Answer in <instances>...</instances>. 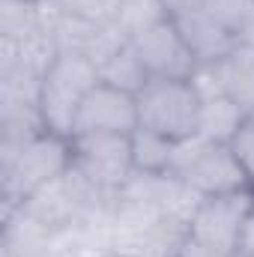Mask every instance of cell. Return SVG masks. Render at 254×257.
Wrapping results in <instances>:
<instances>
[{
    "instance_id": "ffe728a7",
    "label": "cell",
    "mask_w": 254,
    "mask_h": 257,
    "mask_svg": "<svg viewBox=\"0 0 254 257\" xmlns=\"http://www.w3.org/2000/svg\"><path fill=\"white\" fill-rule=\"evenodd\" d=\"M230 147H233L236 159L242 162V168L248 171V177H251V183H254V117L245 120V126L236 132V138L230 141Z\"/></svg>"
},
{
    "instance_id": "8992f818",
    "label": "cell",
    "mask_w": 254,
    "mask_h": 257,
    "mask_svg": "<svg viewBox=\"0 0 254 257\" xmlns=\"http://www.w3.org/2000/svg\"><path fill=\"white\" fill-rule=\"evenodd\" d=\"M72 168L102 194H120L135 174L129 135H78L72 138Z\"/></svg>"
},
{
    "instance_id": "9a60e30c",
    "label": "cell",
    "mask_w": 254,
    "mask_h": 257,
    "mask_svg": "<svg viewBox=\"0 0 254 257\" xmlns=\"http://www.w3.org/2000/svg\"><path fill=\"white\" fill-rule=\"evenodd\" d=\"M150 72H147V66L141 60V54H138V48L126 42L108 63L99 69V81H105V84H111V87H120V90H126V93H141L147 84H150Z\"/></svg>"
},
{
    "instance_id": "7402d4cb",
    "label": "cell",
    "mask_w": 254,
    "mask_h": 257,
    "mask_svg": "<svg viewBox=\"0 0 254 257\" xmlns=\"http://www.w3.org/2000/svg\"><path fill=\"white\" fill-rule=\"evenodd\" d=\"M168 15H183V12H194V9H206L209 0H162Z\"/></svg>"
},
{
    "instance_id": "4fadbf2b",
    "label": "cell",
    "mask_w": 254,
    "mask_h": 257,
    "mask_svg": "<svg viewBox=\"0 0 254 257\" xmlns=\"http://www.w3.org/2000/svg\"><path fill=\"white\" fill-rule=\"evenodd\" d=\"M221 90L248 114L254 117V45H236L224 60L212 66Z\"/></svg>"
},
{
    "instance_id": "ba28073f",
    "label": "cell",
    "mask_w": 254,
    "mask_h": 257,
    "mask_svg": "<svg viewBox=\"0 0 254 257\" xmlns=\"http://www.w3.org/2000/svg\"><path fill=\"white\" fill-rule=\"evenodd\" d=\"M138 128V96L99 81L81 102L72 138L78 135H132Z\"/></svg>"
},
{
    "instance_id": "9c48e42d",
    "label": "cell",
    "mask_w": 254,
    "mask_h": 257,
    "mask_svg": "<svg viewBox=\"0 0 254 257\" xmlns=\"http://www.w3.org/2000/svg\"><path fill=\"white\" fill-rule=\"evenodd\" d=\"M132 45L138 48L141 60L147 66V72L153 78H174V81H191V75L197 72V57L191 54L189 42L183 39L177 21L168 15L159 24H153L150 30H144L141 36L132 39Z\"/></svg>"
},
{
    "instance_id": "603a6c76",
    "label": "cell",
    "mask_w": 254,
    "mask_h": 257,
    "mask_svg": "<svg viewBox=\"0 0 254 257\" xmlns=\"http://www.w3.org/2000/svg\"><path fill=\"white\" fill-rule=\"evenodd\" d=\"M57 257H69V254H57Z\"/></svg>"
},
{
    "instance_id": "277c9868",
    "label": "cell",
    "mask_w": 254,
    "mask_h": 257,
    "mask_svg": "<svg viewBox=\"0 0 254 257\" xmlns=\"http://www.w3.org/2000/svg\"><path fill=\"white\" fill-rule=\"evenodd\" d=\"M117 194H102L96 186H90L75 168L63 171L60 177H54L51 183H45L42 189L21 200V212L33 221H39L42 227L60 233L66 227L84 221L87 215H93L96 209H102L105 203H111Z\"/></svg>"
},
{
    "instance_id": "cb8c5ba5",
    "label": "cell",
    "mask_w": 254,
    "mask_h": 257,
    "mask_svg": "<svg viewBox=\"0 0 254 257\" xmlns=\"http://www.w3.org/2000/svg\"><path fill=\"white\" fill-rule=\"evenodd\" d=\"M111 257H117V254H111Z\"/></svg>"
},
{
    "instance_id": "52a82bcc",
    "label": "cell",
    "mask_w": 254,
    "mask_h": 257,
    "mask_svg": "<svg viewBox=\"0 0 254 257\" xmlns=\"http://www.w3.org/2000/svg\"><path fill=\"white\" fill-rule=\"evenodd\" d=\"M254 206V189L203 197L189 224V239L224 257H236L239 233Z\"/></svg>"
},
{
    "instance_id": "e0dca14e",
    "label": "cell",
    "mask_w": 254,
    "mask_h": 257,
    "mask_svg": "<svg viewBox=\"0 0 254 257\" xmlns=\"http://www.w3.org/2000/svg\"><path fill=\"white\" fill-rule=\"evenodd\" d=\"M105 24H96V21H87V18H78V15H69L60 9L57 21H54V39H57V48L60 51H78L87 57V51L93 48V42L99 39Z\"/></svg>"
},
{
    "instance_id": "5bb4252c",
    "label": "cell",
    "mask_w": 254,
    "mask_h": 257,
    "mask_svg": "<svg viewBox=\"0 0 254 257\" xmlns=\"http://www.w3.org/2000/svg\"><path fill=\"white\" fill-rule=\"evenodd\" d=\"M245 120H248V114L227 93L203 99V105H200V132L215 144H230L236 138V132L245 126Z\"/></svg>"
},
{
    "instance_id": "d6986e66",
    "label": "cell",
    "mask_w": 254,
    "mask_h": 257,
    "mask_svg": "<svg viewBox=\"0 0 254 257\" xmlns=\"http://www.w3.org/2000/svg\"><path fill=\"white\" fill-rule=\"evenodd\" d=\"M63 12L96 21V24H114L120 15V3L123 0H54Z\"/></svg>"
},
{
    "instance_id": "5b68a950",
    "label": "cell",
    "mask_w": 254,
    "mask_h": 257,
    "mask_svg": "<svg viewBox=\"0 0 254 257\" xmlns=\"http://www.w3.org/2000/svg\"><path fill=\"white\" fill-rule=\"evenodd\" d=\"M200 105L203 102L191 81L150 78V84L138 93V126L183 141L200 132Z\"/></svg>"
},
{
    "instance_id": "ac0fdd59",
    "label": "cell",
    "mask_w": 254,
    "mask_h": 257,
    "mask_svg": "<svg viewBox=\"0 0 254 257\" xmlns=\"http://www.w3.org/2000/svg\"><path fill=\"white\" fill-rule=\"evenodd\" d=\"M162 18H168V9L162 0H123L120 3V15H117V27L126 33L129 39L141 36L144 30H150L153 24H159Z\"/></svg>"
},
{
    "instance_id": "44dd1931",
    "label": "cell",
    "mask_w": 254,
    "mask_h": 257,
    "mask_svg": "<svg viewBox=\"0 0 254 257\" xmlns=\"http://www.w3.org/2000/svg\"><path fill=\"white\" fill-rule=\"evenodd\" d=\"M236 257H254V206L242 224V233H239V248H236Z\"/></svg>"
},
{
    "instance_id": "7a4b0ae2",
    "label": "cell",
    "mask_w": 254,
    "mask_h": 257,
    "mask_svg": "<svg viewBox=\"0 0 254 257\" xmlns=\"http://www.w3.org/2000/svg\"><path fill=\"white\" fill-rule=\"evenodd\" d=\"M96 84H99V66L90 57L78 51H60L51 69L45 72L42 93H39V111H42L45 128L72 138L78 108Z\"/></svg>"
},
{
    "instance_id": "2e32d148",
    "label": "cell",
    "mask_w": 254,
    "mask_h": 257,
    "mask_svg": "<svg viewBox=\"0 0 254 257\" xmlns=\"http://www.w3.org/2000/svg\"><path fill=\"white\" fill-rule=\"evenodd\" d=\"M132 162L135 171L141 174H168L171 171V156H174V141L138 126L132 135Z\"/></svg>"
},
{
    "instance_id": "7c38bea8",
    "label": "cell",
    "mask_w": 254,
    "mask_h": 257,
    "mask_svg": "<svg viewBox=\"0 0 254 257\" xmlns=\"http://www.w3.org/2000/svg\"><path fill=\"white\" fill-rule=\"evenodd\" d=\"M3 257H54V230L21 209L3 212Z\"/></svg>"
},
{
    "instance_id": "30bf717a",
    "label": "cell",
    "mask_w": 254,
    "mask_h": 257,
    "mask_svg": "<svg viewBox=\"0 0 254 257\" xmlns=\"http://www.w3.org/2000/svg\"><path fill=\"white\" fill-rule=\"evenodd\" d=\"M183 180L191 183L203 197L254 189L251 177H248V171L242 168V162L236 159L233 147H230V144H215V141L191 162L189 171L183 174Z\"/></svg>"
},
{
    "instance_id": "8fae6325",
    "label": "cell",
    "mask_w": 254,
    "mask_h": 257,
    "mask_svg": "<svg viewBox=\"0 0 254 257\" xmlns=\"http://www.w3.org/2000/svg\"><path fill=\"white\" fill-rule=\"evenodd\" d=\"M183 33V39L189 42L191 54L197 57L200 66H215L218 60H224L239 42L236 33L218 21L209 9H194V12H183V15H171Z\"/></svg>"
},
{
    "instance_id": "3957f363",
    "label": "cell",
    "mask_w": 254,
    "mask_h": 257,
    "mask_svg": "<svg viewBox=\"0 0 254 257\" xmlns=\"http://www.w3.org/2000/svg\"><path fill=\"white\" fill-rule=\"evenodd\" d=\"M72 168V138L42 132L33 141H27L18 156L0 168L3 180V212H12L21 206L24 197L60 177L63 171Z\"/></svg>"
},
{
    "instance_id": "6da1fadb",
    "label": "cell",
    "mask_w": 254,
    "mask_h": 257,
    "mask_svg": "<svg viewBox=\"0 0 254 257\" xmlns=\"http://www.w3.org/2000/svg\"><path fill=\"white\" fill-rule=\"evenodd\" d=\"M189 242V224L162 212L159 203L117 194L111 224V254L117 257H180Z\"/></svg>"
}]
</instances>
